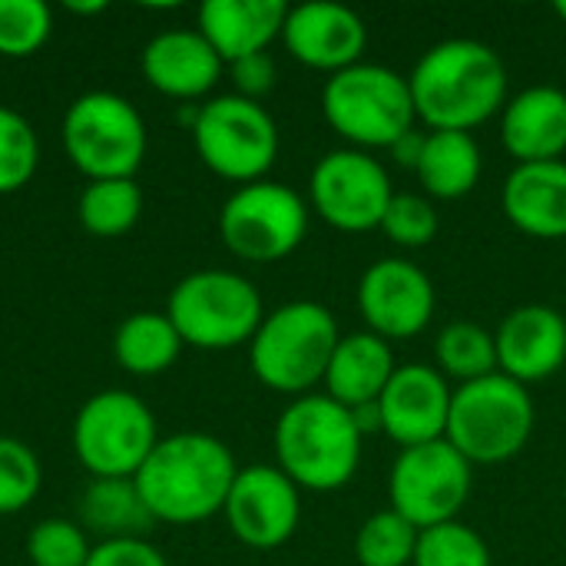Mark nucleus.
<instances>
[{
	"instance_id": "f8f14e48",
	"label": "nucleus",
	"mask_w": 566,
	"mask_h": 566,
	"mask_svg": "<svg viewBox=\"0 0 566 566\" xmlns=\"http://www.w3.org/2000/svg\"><path fill=\"white\" fill-rule=\"evenodd\" d=\"M474 468L448 444L431 441L405 448L388 474L391 511H398L418 531L458 521L461 507L471 497Z\"/></svg>"
},
{
	"instance_id": "c9c22d12",
	"label": "nucleus",
	"mask_w": 566,
	"mask_h": 566,
	"mask_svg": "<svg viewBox=\"0 0 566 566\" xmlns=\"http://www.w3.org/2000/svg\"><path fill=\"white\" fill-rule=\"evenodd\" d=\"M86 566H169L159 547L143 537H109L90 551Z\"/></svg>"
},
{
	"instance_id": "9d476101",
	"label": "nucleus",
	"mask_w": 566,
	"mask_h": 566,
	"mask_svg": "<svg viewBox=\"0 0 566 566\" xmlns=\"http://www.w3.org/2000/svg\"><path fill=\"white\" fill-rule=\"evenodd\" d=\"M192 143L206 169L249 186L272 169L279 156V126L262 103L226 93L196 109Z\"/></svg>"
},
{
	"instance_id": "dca6fc26",
	"label": "nucleus",
	"mask_w": 566,
	"mask_h": 566,
	"mask_svg": "<svg viewBox=\"0 0 566 566\" xmlns=\"http://www.w3.org/2000/svg\"><path fill=\"white\" fill-rule=\"evenodd\" d=\"M454 388L434 365H398L388 388L378 398L381 431L405 451L431 441H444Z\"/></svg>"
},
{
	"instance_id": "0eeeda50",
	"label": "nucleus",
	"mask_w": 566,
	"mask_h": 566,
	"mask_svg": "<svg viewBox=\"0 0 566 566\" xmlns=\"http://www.w3.org/2000/svg\"><path fill=\"white\" fill-rule=\"evenodd\" d=\"M166 315L176 325L182 345L202 352H226L249 345L259 332L265 308L259 289L226 269H202L186 275L166 302Z\"/></svg>"
},
{
	"instance_id": "1a4fd4ad",
	"label": "nucleus",
	"mask_w": 566,
	"mask_h": 566,
	"mask_svg": "<svg viewBox=\"0 0 566 566\" xmlns=\"http://www.w3.org/2000/svg\"><path fill=\"white\" fill-rule=\"evenodd\" d=\"M156 444L153 411L123 388L86 398L73 418V451L96 481H133Z\"/></svg>"
},
{
	"instance_id": "f257e3e1",
	"label": "nucleus",
	"mask_w": 566,
	"mask_h": 566,
	"mask_svg": "<svg viewBox=\"0 0 566 566\" xmlns=\"http://www.w3.org/2000/svg\"><path fill=\"white\" fill-rule=\"evenodd\" d=\"M415 113L428 129L471 133L507 106V66L501 53L481 40L454 36L428 46L411 76Z\"/></svg>"
},
{
	"instance_id": "423d86ee",
	"label": "nucleus",
	"mask_w": 566,
	"mask_h": 566,
	"mask_svg": "<svg viewBox=\"0 0 566 566\" xmlns=\"http://www.w3.org/2000/svg\"><path fill=\"white\" fill-rule=\"evenodd\" d=\"M537 408L524 385L494 371L481 381L458 385L444 441L474 464L514 461L534 434Z\"/></svg>"
},
{
	"instance_id": "5701e85b",
	"label": "nucleus",
	"mask_w": 566,
	"mask_h": 566,
	"mask_svg": "<svg viewBox=\"0 0 566 566\" xmlns=\"http://www.w3.org/2000/svg\"><path fill=\"white\" fill-rule=\"evenodd\" d=\"M395 368H398V361L385 338H378L371 332L342 335V342L328 361V371H325V395L348 411L371 405L388 388Z\"/></svg>"
},
{
	"instance_id": "f704fd0d",
	"label": "nucleus",
	"mask_w": 566,
	"mask_h": 566,
	"mask_svg": "<svg viewBox=\"0 0 566 566\" xmlns=\"http://www.w3.org/2000/svg\"><path fill=\"white\" fill-rule=\"evenodd\" d=\"M90 551L83 527L66 517H46L27 534V557L33 566H86Z\"/></svg>"
},
{
	"instance_id": "a19ab883",
	"label": "nucleus",
	"mask_w": 566,
	"mask_h": 566,
	"mask_svg": "<svg viewBox=\"0 0 566 566\" xmlns=\"http://www.w3.org/2000/svg\"><path fill=\"white\" fill-rule=\"evenodd\" d=\"M554 10H557V17L566 23V0H557V3H554Z\"/></svg>"
},
{
	"instance_id": "a878e982",
	"label": "nucleus",
	"mask_w": 566,
	"mask_h": 566,
	"mask_svg": "<svg viewBox=\"0 0 566 566\" xmlns=\"http://www.w3.org/2000/svg\"><path fill=\"white\" fill-rule=\"evenodd\" d=\"M76 216L90 235L119 239L143 216V192L136 179H96L86 182L76 202Z\"/></svg>"
},
{
	"instance_id": "ddd939ff",
	"label": "nucleus",
	"mask_w": 566,
	"mask_h": 566,
	"mask_svg": "<svg viewBox=\"0 0 566 566\" xmlns=\"http://www.w3.org/2000/svg\"><path fill=\"white\" fill-rule=\"evenodd\" d=\"M395 189L388 169L365 149H332L308 176L312 212L338 232L381 229Z\"/></svg>"
},
{
	"instance_id": "39448f33",
	"label": "nucleus",
	"mask_w": 566,
	"mask_h": 566,
	"mask_svg": "<svg viewBox=\"0 0 566 566\" xmlns=\"http://www.w3.org/2000/svg\"><path fill=\"white\" fill-rule=\"evenodd\" d=\"M322 113L352 149L365 153L391 149L418 119L408 76L365 60L328 76L322 90Z\"/></svg>"
},
{
	"instance_id": "412c9836",
	"label": "nucleus",
	"mask_w": 566,
	"mask_h": 566,
	"mask_svg": "<svg viewBox=\"0 0 566 566\" xmlns=\"http://www.w3.org/2000/svg\"><path fill=\"white\" fill-rule=\"evenodd\" d=\"M501 209L514 229L534 239H566V163L514 166L501 189Z\"/></svg>"
},
{
	"instance_id": "6ab92c4d",
	"label": "nucleus",
	"mask_w": 566,
	"mask_h": 566,
	"mask_svg": "<svg viewBox=\"0 0 566 566\" xmlns=\"http://www.w3.org/2000/svg\"><path fill=\"white\" fill-rule=\"evenodd\" d=\"M143 76L172 99H199L222 76V56L199 30H163L143 46Z\"/></svg>"
},
{
	"instance_id": "ea45409f",
	"label": "nucleus",
	"mask_w": 566,
	"mask_h": 566,
	"mask_svg": "<svg viewBox=\"0 0 566 566\" xmlns=\"http://www.w3.org/2000/svg\"><path fill=\"white\" fill-rule=\"evenodd\" d=\"M66 10H70V13H103L106 3H103V0H96V3H73V0H70Z\"/></svg>"
},
{
	"instance_id": "4be33fe9",
	"label": "nucleus",
	"mask_w": 566,
	"mask_h": 566,
	"mask_svg": "<svg viewBox=\"0 0 566 566\" xmlns=\"http://www.w3.org/2000/svg\"><path fill=\"white\" fill-rule=\"evenodd\" d=\"M289 3L282 0H206L199 7V33L222 56L235 63L255 53H269V43L282 36Z\"/></svg>"
},
{
	"instance_id": "72a5a7b5",
	"label": "nucleus",
	"mask_w": 566,
	"mask_h": 566,
	"mask_svg": "<svg viewBox=\"0 0 566 566\" xmlns=\"http://www.w3.org/2000/svg\"><path fill=\"white\" fill-rule=\"evenodd\" d=\"M438 209L434 199L421 192H395L388 202V212L381 219V232L398 249H424L438 235Z\"/></svg>"
},
{
	"instance_id": "4c0bfd02",
	"label": "nucleus",
	"mask_w": 566,
	"mask_h": 566,
	"mask_svg": "<svg viewBox=\"0 0 566 566\" xmlns=\"http://www.w3.org/2000/svg\"><path fill=\"white\" fill-rule=\"evenodd\" d=\"M424 139H428V133H418V129H411V133H405L395 146H391V156H395V163L401 166V169H418V163H421V153H424Z\"/></svg>"
},
{
	"instance_id": "2eb2a0df",
	"label": "nucleus",
	"mask_w": 566,
	"mask_h": 566,
	"mask_svg": "<svg viewBox=\"0 0 566 566\" xmlns=\"http://www.w3.org/2000/svg\"><path fill=\"white\" fill-rule=\"evenodd\" d=\"M229 531L252 551L289 544L302 521V494L275 464L239 468L222 507Z\"/></svg>"
},
{
	"instance_id": "9b49d317",
	"label": "nucleus",
	"mask_w": 566,
	"mask_h": 566,
	"mask_svg": "<svg viewBox=\"0 0 566 566\" xmlns=\"http://www.w3.org/2000/svg\"><path fill=\"white\" fill-rule=\"evenodd\" d=\"M305 199L292 186L272 179L239 186L219 212V235L226 249L255 265L289 259L305 242Z\"/></svg>"
},
{
	"instance_id": "c756f323",
	"label": "nucleus",
	"mask_w": 566,
	"mask_h": 566,
	"mask_svg": "<svg viewBox=\"0 0 566 566\" xmlns=\"http://www.w3.org/2000/svg\"><path fill=\"white\" fill-rule=\"evenodd\" d=\"M411 566H491V547L474 527L461 521H448L418 531Z\"/></svg>"
},
{
	"instance_id": "7c9ffc66",
	"label": "nucleus",
	"mask_w": 566,
	"mask_h": 566,
	"mask_svg": "<svg viewBox=\"0 0 566 566\" xmlns=\"http://www.w3.org/2000/svg\"><path fill=\"white\" fill-rule=\"evenodd\" d=\"M40 163L33 126L10 106H0V196L20 192Z\"/></svg>"
},
{
	"instance_id": "f3484780",
	"label": "nucleus",
	"mask_w": 566,
	"mask_h": 566,
	"mask_svg": "<svg viewBox=\"0 0 566 566\" xmlns=\"http://www.w3.org/2000/svg\"><path fill=\"white\" fill-rule=\"evenodd\" d=\"M282 43L298 63L335 76L361 63V53L368 46V27L345 3L312 0V3L289 7Z\"/></svg>"
},
{
	"instance_id": "c85d7f7f",
	"label": "nucleus",
	"mask_w": 566,
	"mask_h": 566,
	"mask_svg": "<svg viewBox=\"0 0 566 566\" xmlns=\"http://www.w3.org/2000/svg\"><path fill=\"white\" fill-rule=\"evenodd\" d=\"M418 547V527L398 511L371 514L355 534V560L361 566H411Z\"/></svg>"
},
{
	"instance_id": "4468645a",
	"label": "nucleus",
	"mask_w": 566,
	"mask_h": 566,
	"mask_svg": "<svg viewBox=\"0 0 566 566\" xmlns=\"http://www.w3.org/2000/svg\"><path fill=\"white\" fill-rule=\"evenodd\" d=\"M438 308L431 275L408 259H378L358 282V312L371 335L405 342L421 335Z\"/></svg>"
},
{
	"instance_id": "58836bf2",
	"label": "nucleus",
	"mask_w": 566,
	"mask_h": 566,
	"mask_svg": "<svg viewBox=\"0 0 566 566\" xmlns=\"http://www.w3.org/2000/svg\"><path fill=\"white\" fill-rule=\"evenodd\" d=\"M352 418H355V428L361 431V438L381 431V408H378V401L361 405V408H352Z\"/></svg>"
},
{
	"instance_id": "393cba45",
	"label": "nucleus",
	"mask_w": 566,
	"mask_h": 566,
	"mask_svg": "<svg viewBox=\"0 0 566 566\" xmlns=\"http://www.w3.org/2000/svg\"><path fill=\"white\" fill-rule=\"evenodd\" d=\"M179 352H182V338L166 312H133L129 318L119 322L113 335V355L119 368L139 378L169 371Z\"/></svg>"
},
{
	"instance_id": "2f4dec72",
	"label": "nucleus",
	"mask_w": 566,
	"mask_h": 566,
	"mask_svg": "<svg viewBox=\"0 0 566 566\" xmlns=\"http://www.w3.org/2000/svg\"><path fill=\"white\" fill-rule=\"evenodd\" d=\"M53 33V13L43 0H0V53L30 56Z\"/></svg>"
},
{
	"instance_id": "20e7f679",
	"label": "nucleus",
	"mask_w": 566,
	"mask_h": 566,
	"mask_svg": "<svg viewBox=\"0 0 566 566\" xmlns=\"http://www.w3.org/2000/svg\"><path fill=\"white\" fill-rule=\"evenodd\" d=\"M338 342V322L325 305L289 302L262 318L249 342V365L265 388L302 398L325 381Z\"/></svg>"
},
{
	"instance_id": "b1692460",
	"label": "nucleus",
	"mask_w": 566,
	"mask_h": 566,
	"mask_svg": "<svg viewBox=\"0 0 566 566\" xmlns=\"http://www.w3.org/2000/svg\"><path fill=\"white\" fill-rule=\"evenodd\" d=\"M484 156L471 133L428 129L421 163L415 169L428 199H461L481 182Z\"/></svg>"
},
{
	"instance_id": "f03ea898",
	"label": "nucleus",
	"mask_w": 566,
	"mask_h": 566,
	"mask_svg": "<svg viewBox=\"0 0 566 566\" xmlns=\"http://www.w3.org/2000/svg\"><path fill=\"white\" fill-rule=\"evenodd\" d=\"M239 468L232 451L199 431L159 438L133 484L153 521L199 524L222 514Z\"/></svg>"
},
{
	"instance_id": "cd10ccee",
	"label": "nucleus",
	"mask_w": 566,
	"mask_h": 566,
	"mask_svg": "<svg viewBox=\"0 0 566 566\" xmlns=\"http://www.w3.org/2000/svg\"><path fill=\"white\" fill-rule=\"evenodd\" d=\"M80 517L83 527L99 531L103 541L136 537L146 524H153L133 481H93L80 501Z\"/></svg>"
},
{
	"instance_id": "a211bd4d",
	"label": "nucleus",
	"mask_w": 566,
	"mask_h": 566,
	"mask_svg": "<svg viewBox=\"0 0 566 566\" xmlns=\"http://www.w3.org/2000/svg\"><path fill=\"white\" fill-rule=\"evenodd\" d=\"M497 371L517 385L554 378L566 365V318L551 305H521L494 332Z\"/></svg>"
},
{
	"instance_id": "6e6552de",
	"label": "nucleus",
	"mask_w": 566,
	"mask_h": 566,
	"mask_svg": "<svg viewBox=\"0 0 566 566\" xmlns=\"http://www.w3.org/2000/svg\"><path fill=\"white\" fill-rule=\"evenodd\" d=\"M66 159L90 179H133L146 156V123L139 109L109 90L83 93L63 116Z\"/></svg>"
},
{
	"instance_id": "bb28decb",
	"label": "nucleus",
	"mask_w": 566,
	"mask_h": 566,
	"mask_svg": "<svg viewBox=\"0 0 566 566\" xmlns=\"http://www.w3.org/2000/svg\"><path fill=\"white\" fill-rule=\"evenodd\" d=\"M434 358L444 378H454L458 385L481 381L497 371L494 332H488L478 322H451L438 332Z\"/></svg>"
},
{
	"instance_id": "7ed1b4c3",
	"label": "nucleus",
	"mask_w": 566,
	"mask_h": 566,
	"mask_svg": "<svg viewBox=\"0 0 566 566\" xmlns=\"http://www.w3.org/2000/svg\"><path fill=\"white\" fill-rule=\"evenodd\" d=\"M275 468L298 488L328 494L358 474L361 431L348 408L328 395L295 398L275 421Z\"/></svg>"
},
{
	"instance_id": "e433bc0d",
	"label": "nucleus",
	"mask_w": 566,
	"mask_h": 566,
	"mask_svg": "<svg viewBox=\"0 0 566 566\" xmlns=\"http://www.w3.org/2000/svg\"><path fill=\"white\" fill-rule=\"evenodd\" d=\"M229 70H232V80H235V93L245 96V99L259 103V96H265L275 86V60L269 53L235 60V63H229Z\"/></svg>"
},
{
	"instance_id": "473e14b6",
	"label": "nucleus",
	"mask_w": 566,
	"mask_h": 566,
	"mask_svg": "<svg viewBox=\"0 0 566 566\" xmlns=\"http://www.w3.org/2000/svg\"><path fill=\"white\" fill-rule=\"evenodd\" d=\"M40 481L43 471L36 454L17 438H0V517L30 507L40 494Z\"/></svg>"
},
{
	"instance_id": "aec40b11",
	"label": "nucleus",
	"mask_w": 566,
	"mask_h": 566,
	"mask_svg": "<svg viewBox=\"0 0 566 566\" xmlns=\"http://www.w3.org/2000/svg\"><path fill=\"white\" fill-rule=\"evenodd\" d=\"M501 143L524 163H554L566 153V93L560 86H527L501 109Z\"/></svg>"
}]
</instances>
